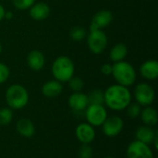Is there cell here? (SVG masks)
I'll return each mask as SVG.
<instances>
[{
	"label": "cell",
	"mask_w": 158,
	"mask_h": 158,
	"mask_svg": "<svg viewBox=\"0 0 158 158\" xmlns=\"http://www.w3.org/2000/svg\"><path fill=\"white\" fill-rule=\"evenodd\" d=\"M105 104L115 111H121L131 103V94L128 87L113 84L104 92Z\"/></svg>",
	"instance_id": "cell-1"
},
{
	"label": "cell",
	"mask_w": 158,
	"mask_h": 158,
	"mask_svg": "<svg viewBox=\"0 0 158 158\" xmlns=\"http://www.w3.org/2000/svg\"><path fill=\"white\" fill-rule=\"evenodd\" d=\"M51 71L55 80L60 82H68L74 76L75 66L69 56H60L53 62Z\"/></svg>",
	"instance_id": "cell-2"
},
{
	"label": "cell",
	"mask_w": 158,
	"mask_h": 158,
	"mask_svg": "<svg viewBox=\"0 0 158 158\" xmlns=\"http://www.w3.org/2000/svg\"><path fill=\"white\" fill-rule=\"evenodd\" d=\"M111 75L114 77L118 84L125 87L133 85L136 81L137 77L134 67L124 60L114 63Z\"/></svg>",
	"instance_id": "cell-3"
},
{
	"label": "cell",
	"mask_w": 158,
	"mask_h": 158,
	"mask_svg": "<svg viewBox=\"0 0 158 158\" xmlns=\"http://www.w3.org/2000/svg\"><path fill=\"white\" fill-rule=\"evenodd\" d=\"M6 101L10 109H22L29 102V93L22 85L12 84L6 89Z\"/></svg>",
	"instance_id": "cell-4"
},
{
	"label": "cell",
	"mask_w": 158,
	"mask_h": 158,
	"mask_svg": "<svg viewBox=\"0 0 158 158\" xmlns=\"http://www.w3.org/2000/svg\"><path fill=\"white\" fill-rule=\"evenodd\" d=\"M87 38V44L90 51L94 55L102 54L107 45V36L105 31L102 30H96L90 31L89 34L86 36Z\"/></svg>",
	"instance_id": "cell-5"
},
{
	"label": "cell",
	"mask_w": 158,
	"mask_h": 158,
	"mask_svg": "<svg viewBox=\"0 0 158 158\" xmlns=\"http://www.w3.org/2000/svg\"><path fill=\"white\" fill-rule=\"evenodd\" d=\"M134 98L136 103H138L141 106H148L154 103L156 93L150 84L142 82L137 84L134 89Z\"/></svg>",
	"instance_id": "cell-6"
},
{
	"label": "cell",
	"mask_w": 158,
	"mask_h": 158,
	"mask_svg": "<svg viewBox=\"0 0 158 158\" xmlns=\"http://www.w3.org/2000/svg\"><path fill=\"white\" fill-rule=\"evenodd\" d=\"M84 111L87 123L93 127L102 126L108 117L107 111L104 105H89Z\"/></svg>",
	"instance_id": "cell-7"
},
{
	"label": "cell",
	"mask_w": 158,
	"mask_h": 158,
	"mask_svg": "<svg viewBox=\"0 0 158 158\" xmlns=\"http://www.w3.org/2000/svg\"><path fill=\"white\" fill-rule=\"evenodd\" d=\"M124 121L118 116H111L107 117L105 122L102 124L103 133L107 137H116L118 136L123 130Z\"/></svg>",
	"instance_id": "cell-8"
},
{
	"label": "cell",
	"mask_w": 158,
	"mask_h": 158,
	"mask_svg": "<svg viewBox=\"0 0 158 158\" xmlns=\"http://www.w3.org/2000/svg\"><path fill=\"white\" fill-rule=\"evenodd\" d=\"M128 158H155L154 154L148 144L139 141H133L127 148Z\"/></svg>",
	"instance_id": "cell-9"
},
{
	"label": "cell",
	"mask_w": 158,
	"mask_h": 158,
	"mask_svg": "<svg viewBox=\"0 0 158 158\" xmlns=\"http://www.w3.org/2000/svg\"><path fill=\"white\" fill-rule=\"evenodd\" d=\"M113 20V14L111 11L103 9L98 11L93 18L90 24V31L101 30L107 27Z\"/></svg>",
	"instance_id": "cell-10"
},
{
	"label": "cell",
	"mask_w": 158,
	"mask_h": 158,
	"mask_svg": "<svg viewBox=\"0 0 158 158\" xmlns=\"http://www.w3.org/2000/svg\"><path fill=\"white\" fill-rule=\"evenodd\" d=\"M75 135L81 143L90 144L95 138V131L89 123H81L75 130Z\"/></svg>",
	"instance_id": "cell-11"
},
{
	"label": "cell",
	"mask_w": 158,
	"mask_h": 158,
	"mask_svg": "<svg viewBox=\"0 0 158 158\" xmlns=\"http://www.w3.org/2000/svg\"><path fill=\"white\" fill-rule=\"evenodd\" d=\"M69 107L76 111V112H81L86 109V107L89 106V100L87 94L81 93V92H76L73 93L68 100Z\"/></svg>",
	"instance_id": "cell-12"
},
{
	"label": "cell",
	"mask_w": 158,
	"mask_h": 158,
	"mask_svg": "<svg viewBox=\"0 0 158 158\" xmlns=\"http://www.w3.org/2000/svg\"><path fill=\"white\" fill-rule=\"evenodd\" d=\"M50 6L44 2L34 3L29 8L30 17L35 20H44L50 15Z\"/></svg>",
	"instance_id": "cell-13"
},
{
	"label": "cell",
	"mask_w": 158,
	"mask_h": 158,
	"mask_svg": "<svg viewBox=\"0 0 158 158\" xmlns=\"http://www.w3.org/2000/svg\"><path fill=\"white\" fill-rule=\"evenodd\" d=\"M142 77L148 81H155L158 77V62L154 59H149L143 62L140 67Z\"/></svg>",
	"instance_id": "cell-14"
},
{
	"label": "cell",
	"mask_w": 158,
	"mask_h": 158,
	"mask_svg": "<svg viewBox=\"0 0 158 158\" xmlns=\"http://www.w3.org/2000/svg\"><path fill=\"white\" fill-rule=\"evenodd\" d=\"M27 64L29 68L34 71L43 69L45 64L44 55L40 50H31L27 56Z\"/></svg>",
	"instance_id": "cell-15"
},
{
	"label": "cell",
	"mask_w": 158,
	"mask_h": 158,
	"mask_svg": "<svg viewBox=\"0 0 158 158\" xmlns=\"http://www.w3.org/2000/svg\"><path fill=\"white\" fill-rule=\"evenodd\" d=\"M157 133V131H154L152 127L144 125V126H141L138 128L135 133V138H136V141H139L141 143H143L149 145L153 143V141Z\"/></svg>",
	"instance_id": "cell-16"
},
{
	"label": "cell",
	"mask_w": 158,
	"mask_h": 158,
	"mask_svg": "<svg viewBox=\"0 0 158 158\" xmlns=\"http://www.w3.org/2000/svg\"><path fill=\"white\" fill-rule=\"evenodd\" d=\"M63 91L62 83L56 80L46 81L42 87V94L47 98H55Z\"/></svg>",
	"instance_id": "cell-17"
},
{
	"label": "cell",
	"mask_w": 158,
	"mask_h": 158,
	"mask_svg": "<svg viewBox=\"0 0 158 158\" xmlns=\"http://www.w3.org/2000/svg\"><path fill=\"white\" fill-rule=\"evenodd\" d=\"M17 131L19 135L25 138H31L34 135L35 128L32 121L29 118H20L16 124Z\"/></svg>",
	"instance_id": "cell-18"
},
{
	"label": "cell",
	"mask_w": 158,
	"mask_h": 158,
	"mask_svg": "<svg viewBox=\"0 0 158 158\" xmlns=\"http://www.w3.org/2000/svg\"><path fill=\"white\" fill-rule=\"evenodd\" d=\"M140 118H141L142 121L146 126L153 127V126H156L157 124V111L154 107H152L151 106H145L143 109H142L141 114H140Z\"/></svg>",
	"instance_id": "cell-19"
},
{
	"label": "cell",
	"mask_w": 158,
	"mask_h": 158,
	"mask_svg": "<svg viewBox=\"0 0 158 158\" xmlns=\"http://www.w3.org/2000/svg\"><path fill=\"white\" fill-rule=\"evenodd\" d=\"M127 55H128L127 45L123 43H118L111 48L109 53V57L111 61H113L114 63H118L123 61L127 56Z\"/></svg>",
	"instance_id": "cell-20"
},
{
	"label": "cell",
	"mask_w": 158,
	"mask_h": 158,
	"mask_svg": "<svg viewBox=\"0 0 158 158\" xmlns=\"http://www.w3.org/2000/svg\"><path fill=\"white\" fill-rule=\"evenodd\" d=\"M89 100V105H104L105 97L104 92L100 89H94L87 95Z\"/></svg>",
	"instance_id": "cell-21"
},
{
	"label": "cell",
	"mask_w": 158,
	"mask_h": 158,
	"mask_svg": "<svg viewBox=\"0 0 158 158\" xmlns=\"http://www.w3.org/2000/svg\"><path fill=\"white\" fill-rule=\"evenodd\" d=\"M69 36L73 41L80 42V41H82L84 38H86L87 31L81 26H74L69 31Z\"/></svg>",
	"instance_id": "cell-22"
},
{
	"label": "cell",
	"mask_w": 158,
	"mask_h": 158,
	"mask_svg": "<svg viewBox=\"0 0 158 158\" xmlns=\"http://www.w3.org/2000/svg\"><path fill=\"white\" fill-rule=\"evenodd\" d=\"M13 119V112L9 107H3L0 109V125L6 126Z\"/></svg>",
	"instance_id": "cell-23"
},
{
	"label": "cell",
	"mask_w": 158,
	"mask_h": 158,
	"mask_svg": "<svg viewBox=\"0 0 158 158\" xmlns=\"http://www.w3.org/2000/svg\"><path fill=\"white\" fill-rule=\"evenodd\" d=\"M142 111V106L138 103H131L126 107V114L131 118H136L140 117Z\"/></svg>",
	"instance_id": "cell-24"
},
{
	"label": "cell",
	"mask_w": 158,
	"mask_h": 158,
	"mask_svg": "<svg viewBox=\"0 0 158 158\" xmlns=\"http://www.w3.org/2000/svg\"><path fill=\"white\" fill-rule=\"evenodd\" d=\"M69 88L74 92H81L83 87H84V81H82V79H81L80 77H75L73 76L69 81Z\"/></svg>",
	"instance_id": "cell-25"
},
{
	"label": "cell",
	"mask_w": 158,
	"mask_h": 158,
	"mask_svg": "<svg viewBox=\"0 0 158 158\" xmlns=\"http://www.w3.org/2000/svg\"><path fill=\"white\" fill-rule=\"evenodd\" d=\"M12 3L15 8L19 10H26L35 3V0H12Z\"/></svg>",
	"instance_id": "cell-26"
},
{
	"label": "cell",
	"mask_w": 158,
	"mask_h": 158,
	"mask_svg": "<svg viewBox=\"0 0 158 158\" xmlns=\"http://www.w3.org/2000/svg\"><path fill=\"white\" fill-rule=\"evenodd\" d=\"M79 158H92L93 157V148L90 144L82 143L78 152Z\"/></svg>",
	"instance_id": "cell-27"
},
{
	"label": "cell",
	"mask_w": 158,
	"mask_h": 158,
	"mask_svg": "<svg viewBox=\"0 0 158 158\" xmlns=\"http://www.w3.org/2000/svg\"><path fill=\"white\" fill-rule=\"evenodd\" d=\"M9 75H10V70L8 67L4 63H0V84L6 82L9 78Z\"/></svg>",
	"instance_id": "cell-28"
},
{
	"label": "cell",
	"mask_w": 158,
	"mask_h": 158,
	"mask_svg": "<svg viewBox=\"0 0 158 158\" xmlns=\"http://www.w3.org/2000/svg\"><path fill=\"white\" fill-rule=\"evenodd\" d=\"M112 69H113V65L106 63L104 65H102L101 67V72L106 75V76H109L112 74Z\"/></svg>",
	"instance_id": "cell-29"
},
{
	"label": "cell",
	"mask_w": 158,
	"mask_h": 158,
	"mask_svg": "<svg viewBox=\"0 0 158 158\" xmlns=\"http://www.w3.org/2000/svg\"><path fill=\"white\" fill-rule=\"evenodd\" d=\"M5 13H6L5 7L3 6L2 4H0V21H2L5 19Z\"/></svg>",
	"instance_id": "cell-30"
},
{
	"label": "cell",
	"mask_w": 158,
	"mask_h": 158,
	"mask_svg": "<svg viewBox=\"0 0 158 158\" xmlns=\"http://www.w3.org/2000/svg\"><path fill=\"white\" fill-rule=\"evenodd\" d=\"M12 18H13V13L10 12V11H6V13H5V19H12Z\"/></svg>",
	"instance_id": "cell-31"
},
{
	"label": "cell",
	"mask_w": 158,
	"mask_h": 158,
	"mask_svg": "<svg viewBox=\"0 0 158 158\" xmlns=\"http://www.w3.org/2000/svg\"><path fill=\"white\" fill-rule=\"evenodd\" d=\"M2 49H3V48H2V44H0V55H1V53H2Z\"/></svg>",
	"instance_id": "cell-32"
},
{
	"label": "cell",
	"mask_w": 158,
	"mask_h": 158,
	"mask_svg": "<svg viewBox=\"0 0 158 158\" xmlns=\"http://www.w3.org/2000/svg\"><path fill=\"white\" fill-rule=\"evenodd\" d=\"M105 158H115V157H113V156H106V157H105Z\"/></svg>",
	"instance_id": "cell-33"
}]
</instances>
